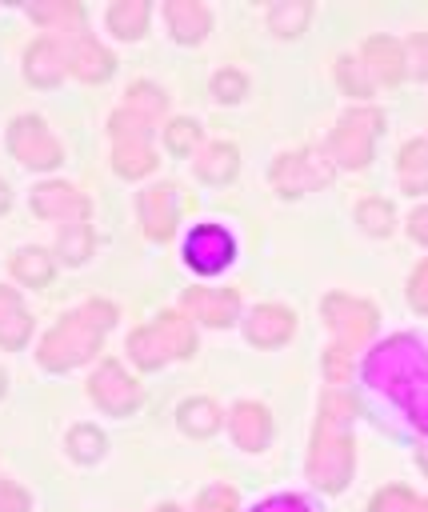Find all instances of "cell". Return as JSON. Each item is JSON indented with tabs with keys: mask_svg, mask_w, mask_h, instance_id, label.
Wrapping results in <instances>:
<instances>
[{
	"mask_svg": "<svg viewBox=\"0 0 428 512\" xmlns=\"http://www.w3.org/2000/svg\"><path fill=\"white\" fill-rule=\"evenodd\" d=\"M364 376L384 388L428 432V356L412 336H392L364 360Z\"/></svg>",
	"mask_w": 428,
	"mask_h": 512,
	"instance_id": "obj_1",
	"label": "cell"
},
{
	"mask_svg": "<svg viewBox=\"0 0 428 512\" xmlns=\"http://www.w3.org/2000/svg\"><path fill=\"white\" fill-rule=\"evenodd\" d=\"M352 416H356V400L328 388L320 400V420L308 448V476L324 492H340L352 476V436H348Z\"/></svg>",
	"mask_w": 428,
	"mask_h": 512,
	"instance_id": "obj_2",
	"label": "cell"
},
{
	"mask_svg": "<svg viewBox=\"0 0 428 512\" xmlns=\"http://www.w3.org/2000/svg\"><path fill=\"white\" fill-rule=\"evenodd\" d=\"M112 320H116V308H112V304L88 300L84 308L68 312V316L40 340L36 360H40L48 372H64V368L84 364L88 356L100 352V340H104V332L112 328Z\"/></svg>",
	"mask_w": 428,
	"mask_h": 512,
	"instance_id": "obj_3",
	"label": "cell"
},
{
	"mask_svg": "<svg viewBox=\"0 0 428 512\" xmlns=\"http://www.w3.org/2000/svg\"><path fill=\"white\" fill-rule=\"evenodd\" d=\"M128 352L140 368H160L172 356H192L196 352L192 320L180 316V312H160L148 328H136L128 336Z\"/></svg>",
	"mask_w": 428,
	"mask_h": 512,
	"instance_id": "obj_4",
	"label": "cell"
},
{
	"mask_svg": "<svg viewBox=\"0 0 428 512\" xmlns=\"http://www.w3.org/2000/svg\"><path fill=\"white\" fill-rule=\"evenodd\" d=\"M384 116L376 108H348L328 136V156L344 168H364L372 160V140L380 136Z\"/></svg>",
	"mask_w": 428,
	"mask_h": 512,
	"instance_id": "obj_5",
	"label": "cell"
},
{
	"mask_svg": "<svg viewBox=\"0 0 428 512\" xmlns=\"http://www.w3.org/2000/svg\"><path fill=\"white\" fill-rule=\"evenodd\" d=\"M324 320L336 332L340 348H348V352L364 348L372 340V332H376V308L356 300V296H344V292L324 296Z\"/></svg>",
	"mask_w": 428,
	"mask_h": 512,
	"instance_id": "obj_6",
	"label": "cell"
},
{
	"mask_svg": "<svg viewBox=\"0 0 428 512\" xmlns=\"http://www.w3.org/2000/svg\"><path fill=\"white\" fill-rule=\"evenodd\" d=\"M328 180H332V160H324V156L312 152V148L284 152V156L272 164V184H276L284 196H300V192L324 188Z\"/></svg>",
	"mask_w": 428,
	"mask_h": 512,
	"instance_id": "obj_7",
	"label": "cell"
},
{
	"mask_svg": "<svg viewBox=\"0 0 428 512\" xmlns=\"http://www.w3.org/2000/svg\"><path fill=\"white\" fill-rule=\"evenodd\" d=\"M8 148H12V156H16L20 164H28V168H56V164H60V144H56V136L44 128L40 116H20V120H12V128H8Z\"/></svg>",
	"mask_w": 428,
	"mask_h": 512,
	"instance_id": "obj_8",
	"label": "cell"
},
{
	"mask_svg": "<svg viewBox=\"0 0 428 512\" xmlns=\"http://www.w3.org/2000/svg\"><path fill=\"white\" fill-rule=\"evenodd\" d=\"M232 256H236V244H232V236H228L220 224H200V228H192L188 240H184V260H188V268H196L200 276L224 272V268L232 264Z\"/></svg>",
	"mask_w": 428,
	"mask_h": 512,
	"instance_id": "obj_9",
	"label": "cell"
},
{
	"mask_svg": "<svg viewBox=\"0 0 428 512\" xmlns=\"http://www.w3.org/2000/svg\"><path fill=\"white\" fill-rule=\"evenodd\" d=\"M88 388H92V400H96L100 408L116 412V416H128V412H136V404H140V384H136L116 360L100 364V368L92 372Z\"/></svg>",
	"mask_w": 428,
	"mask_h": 512,
	"instance_id": "obj_10",
	"label": "cell"
},
{
	"mask_svg": "<svg viewBox=\"0 0 428 512\" xmlns=\"http://www.w3.org/2000/svg\"><path fill=\"white\" fill-rule=\"evenodd\" d=\"M32 208H36V216H44V220H64V224H88V196L84 192H76L72 184H64V180H52V184H40L36 192H32Z\"/></svg>",
	"mask_w": 428,
	"mask_h": 512,
	"instance_id": "obj_11",
	"label": "cell"
},
{
	"mask_svg": "<svg viewBox=\"0 0 428 512\" xmlns=\"http://www.w3.org/2000/svg\"><path fill=\"white\" fill-rule=\"evenodd\" d=\"M64 72H68V48H64V40L40 36V40L28 44V52H24V76H28L36 88L60 84Z\"/></svg>",
	"mask_w": 428,
	"mask_h": 512,
	"instance_id": "obj_12",
	"label": "cell"
},
{
	"mask_svg": "<svg viewBox=\"0 0 428 512\" xmlns=\"http://www.w3.org/2000/svg\"><path fill=\"white\" fill-rule=\"evenodd\" d=\"M360 68L372 84H396L404 76V44H396L392 36H368L360 48Z\"/></svg>",
	"mask_w": 428,
	"mask_h": 512,
	"instance_id": "obj_13",
	"label": "cell"
},
{
	"mask_svg": "<svg viewBox=\"0 0 428 512\" xmlns=\"http://www.w3.org/2000/svg\"><path fill=\"white\" fill-rule=\"evenodd\" d=\"M236 308H240V296L232 288H188L184 292V312L212 324V328H224L236 320Z\"/></svg>",
	"mask_w": 428,
	"mask_h": 512,
	"instance_id": "obj_14",
	"label": "cell"
},
{
	"mask_svg": "<svg viewBox=\"0 0 428 512\" xmlns=\"http://www.w3.org/2000/svg\"><path fill=\"white\" fill-rule=\"evenodd\" d=\"M68 72H76L80 80H104V76H112V68H116V60H112V52L96 40V36H88V32H80V36H68Z\"/></svg>",
	"mask_w": 428,
	"mask_h": 512,
	"instance_id": "obj_15",
	"label": "cell"
},
{
	"mask_svg": "<svg viewBox=\"0 0 428 512\" xmlns=\"http://www.w3.org/2000/svg\"><path fill=\"white\" fill-rule=\"evenodd\" d=\"M136 212H140V224L152 240H168L172 228H176V196H172V184H156V188H144L140 200H136Z\"/></svg>",
	"mask_w": 428,
	"mask_h": 512,
	"instance_id": "obj_16",
	"label": "cell"
},
{
	"mask_svg": "<svg viewBox=\"0 0 428 512\" xmlns=\"http://www.w3.org/2000/svg\"><path fill=\"white\" fill-rule=\"evenodd\" d=\"M296 328V316L280 304H260L252 308V316L244 320V336L256 344V348H280Z\"/></svg>",
	"mask_w": 428,
	"mask_h": 512,
	"instance_id": "obj_17",
	"label": "cell"
},
{
	"mask_svg": "<svg viewBox=\"0 0 428 512\" xmlns=\"http://www.w3.org/2000/svg\"><path fill=\"white\" fill-rule=\"evenodd\" d=\"M228 428H232V440H236L244 452H260V448L268 444V436H272V416H268L264 404L244 400V404L232 408Z\"/></svg>",
	"mask_w": 428,
	"mask_h": 512,
	"instance_id": "obj_18",
	"label": "cell"
},
{
	"mask_svg": "<svg viewBox=\"0 0 428 512\" xmlns=\"http://www.w3.org/2000/svg\"><path fill=\"white\" fill-rule=\"evenodd\" d=\"M164 16H168V28H172V36L180 40V44H196V40H204L208 36V8L204 4H196V0H168L164 4Z\"/></svg>",
	"mask_w": 428,
	"mask_h": 512,
	"instance_id": "obj_19",
	"label": "cell"
},
{
	"mask_svg": "<svg viewBox=\"0 0 428 512\" xmlns=\"http://www.w3.org/2000/svg\"><path fill=\"white\" fill-rule=\"evenodd\" d=\"M32 336V316L12 288L0 284V348H24Z\"/></svg>",
	"mask_w": 428,
	"mask_h": 512,
	"instance_id": "obj_20",
	"label": "cell"
},
{
	"mask_svg": "<svg viewBox=\"0 0 428 512\" xmlns=\"http://www.w3.org/2000/svg\"><path fill=\"white\" fill-rule=\"evenodd\" d=\"M28 16L52 32H64V36H80L84 28V8L72 4V0H44V4H28Z\"/></svg>",
	"mask_w": 428,
	"mask_h": 512,
	"instance_id": "obj_21",
	"label": "cell"
},
{
	"mask_svg": "<svg viewBox=\"0 0 428 512\" xmlns=\"http://www.w3.org/2000/svg\"><path fill=\"white\" fill-rule=\"evenodd\" d=\"M396 176H400V188L420 196L428 192V140H408L396 156Z\"/></svg>",
	"mask_w": 428,
	"mask_h": 512,
	"instance_id": "obj_22",
	"label": "cell"
},
{
	"mask_svg": "<svg viewBox=\"0 0 428 512\" xmlns=\"http://www.w3.org/2000/svg\"><path fill=\"white\" fill-rule=\"evenodd\" d=\"M112 168L128 180H140L156 168V152L148 148V136H132V140H116L112 148Z\"/></svg>",
	"mask_w": 428,
	"mask_h": 512,
	"instance_id": "obj_23",
	"label": "cell"
},
{
	"mask_svg": "<svg viewBox=\"0 0 428 512\" xmlns=\"http://www.w3.org/2000/svg\"><path fill=\"white\" fill-rule=\"evenodd\" d=\"M236 168H240V156L232 144H208L196 160V176L208 184H228L236 176Z\"/></svg>",
	"mask_w": 428,
	"mask_h": 512,
	"instance_id": "obj_24",
	"label": "cell"
},
{
	"mask_svg": "<svg viewBox=\"0 0 428 512\" xmlns=\"http://www.w3.org/2000/svg\"><path fill=\"white\" fill-rule=\"evenodd\" d=\"M104 24L120 36V40H136L148 24V4L144 0H120V4H108L104 12Z\"/></svg>",
	"mask_w": 428,
	"mask_h": 512,
	"instance_id": "obj_25",
	"label": "cell"
},
{
	"mask_svg": "<svg viewBox=\"0 0 428 512\" xmlns=\"http://www.w3.org/2000/svg\"><path fill=\"white\" fill-rule=\"evenodd\" d=\"M12 276L20 284H32V288H44L52 280V256L44 248H20L12 256Z\"/></svg>",
	"mask_w": 428,
	"mask_h": 512,
	"instance_id": "obj_26",
	"label": "cell"
},
{
	"mask_svg": "<svg viewBox=\"0 0 428 512\" xmlns=\"http://www.w3.org/2000/svg\"><path fill=\"white\" fill-rule=\"evenodd\" d=\"M176 420H180V428H184L188 436H212V432H216V424H220V412H216V404H212V400L192 396V400H184V404H180Z\"/></svg>",
	"mask_w": 428,
	"mask_h": 512,
	"instance_id": "obj_27",
	"label": "cell"
},
{
	"mask_svg": "<svg viewBox=\"0 0 428 512\" xmlns=\"http://www.w3.org/2000/svg\"><path fill=\"white\" fill-rule=\"evenodd\" d=\"M124 108H128V112H136L144 124H152V120H160V116H164L168 100H164V92H160L156 84L136 80V84H128V104H124Z\"/></svg>",
	"mask_w": 428,
	"mask_h": 512,
	"instance_id": "obj_28",
	"label": "cell"
},
{
	"mask_svg": "<svg viewBox=\"0 0 428 512\" xmlns=\"http://www.w3.org/2000/svg\"><path fill=\"white\" fill-rule=\"evenodd\" d=\"M88 252H92V228L88 224H64V232L56 240V256L64 264H80V260H88Z\"/></svg>",
	"mask_w": 428,
	"mask_h": 512,
	"instance_id": "obj_29",
	"label": "cell"
},
{
	"mask_svg": "<svg viewBox=\"0 0 428 512\" xmlns=\"http://www.w3.org/2000/svg\"><path fill=\"white\" fill-rule=\"evenodd\" d=\"M308 4H300V0H284V4H272L268 8V28L276 32V36H296L300 28H304V20H308Z\"/></svg>",
	"mask_w": 428,
	"mask_h": 512,
	"instance_id": "obj_30",
	"label": "cell"
},
{
	"mask_svg": "<svg viewBox=\"0 0 428 512\" xmlns=\"http://www.w3.org/2000/svg\"><path fill=\"white\" fill-rule=\"evenodd\" d=\"M356 220L364 224V232H372V236H388V232H392V224H396V212H392V204H388V200L368 196V200H360Z\"/></svg>",
	"mask_w": 428,
	"mask_h": 512,
	"instance_id": "obj_31",
	"label": "cell"
},
{
	"mask_svg": "<svg viewBox=\"0 0 428 512\" xmlns=\"http://www.w3.org/2000/svg\"><path fill=\"white\" fill-rule=\"evenodd\" d=\"M68 452L76 456V460H100L104 456V432L100 428H92V424H76L72 432H68Z\"/></svg>",
	"mask_w": 428,
	"mask_h": 512,
	"instance_id": "obj_32",
	"label": "cell"
},
{
	"mask_svg": "<svg viewBox=\"0 0 428 512\" xmlns=\"http://www.w3.org/2000/svg\"><path fill=\"white\" fill-rule=\"evenodd\" d=\"M164 144H168V152L172 156H188L196 144H200V124L196 120H172L168 128H164Z\"/></svg>",
	"mask_w": 428,
	"mask_h": 512,
	"instance_id": "obj_33",
	"label": "cell"
},
{
	"mask_svg": "<svg viewBox=\"0 0 428 512\" xmlns=\"http://www.w3.org/2000/svg\"><path fill=\"white\" fill-rule=\"evenodd\" d=\"M372 512H416V492L408 484H388L372 496Z\"/></svg>",
	"mask_w": 428,
	"mask_h": 512,
	"instance_id": "obj_34",
	"label": "cell"
},
{
	"mask_svg": "<svg viewBox=\"0 0 428 512\" xmlns=\"http://www.w3.org/2000/svg\"><path fill=\"white\" fill-rule=\"evenodd\" d=\"M336 76H340V84H344V92L348 96H372V80H368V72L360 68V60H352V56H340L336 60Z\"/></svg>",
	"mask_w": 428,
	"mask_h": 512,
	"instance_id": "obj_35",
	"label": "cell"
},
{
	"mask_svg": "<svg viewBox=\"0 0 428 512\" xmlns=\"http://www.w3.org/2000/svg\"><path fill=\"white\" fill-rule=\"evenodd\" d=\"M404 72L416 76V80H428V36L424 32L408 36V44H404Z\"/></svg>",
	"mask_w": 428,
	"mask_h": 512,
	"instance_id": "obj_36",
	"label": "cell"
},
{
	"mask_svg": "<svg viewBox=\"0 0 428 512\" xmlns=\"http://www.w3.org/2000/svg\"><path fill=\"white\" fill-rule=\"evenodd\" d=\"M244 88H248V80H244V72H236V68H220V72L212 76V92H216V100H224V104L240 100Z\"/></svg>",
	"mask_w": 428,
	"mask_h": 512,
	"instance_id": "obj_37",
	"label": "cell"
},
{
	"mask_svg": "<svg viewBox=\"0 0 428 512\" xmlns=\"http://www.w3.org/2000/svg\"><path fill=\"white\" fill-rule=\"evenodd\" d=\"M196 512H236V492L228 484H212V488L200 492Z\"/></svg>",
	"mask_w": 428,
	"mask_h": 512,
	"instance_id": "obj_38",
	"label": "cell"
},
{
	"mask_svg": "<svg viewBox=\"0 0 428 512\" xmlns=\"http://www.w3.org/2000/svg\"><path fill=\"white\" fill-rule=\"evenodd\" d=\"M324 372H328V380L332 384H344L348 380V372H352V352L348 348H328V356H324Z\"/></svg>",
	"mask_w": 428,
	"mask_h": 512,
	"instance_id": "obj_39",
	"label": "cell"
},
{
	"mask_svg": "<svg viewBox=\"0 0 428 512\" xmlns=\"http://www.w3.org/2000/svg\"><path fill=\"white\" fill-rule=\"evenodd\" d=\"M408 300H412L416 312H428V260L412 272V280H408Z\"/></svg>",
	"mask_w": 428,
	"mask_h": 512,
	"instance_id": "obj_40",
	"label": "cell"
},
{
	"mask_svg": "<svg viewBox=\"0 0 428 512\" xmlns=\"http://www.w3.org/2000/svg\"><path fill=\"white\" fill-rule=\"evenodd\" d=\"M0 512H28V492L12 480L0 484Z\"/></svg>",
	"mask_w": 428,
	"mask_h": 512,
	"instance_id": "obj_41",
	"label": "cell"
},
{
	"mask_svg": "<svg viewBox=\"0 0 428 512\" xmlns=\"http://www.w3.org/2000/svg\"><path fill=\"white\" fill-rule=\"evenodd\" d=\"M252 512H308V504L300 496H272V500H260Z\"/></svg>",
	"mask_w": 428,
	"mask_h": 512,
	"instance_id": "obj_42",
	"label": "cell"
},
{
	"mask_svg": "<svg viewBox=\"0 0 428 512\" xmlns=\"http://www.w3.org/2000/svg\"><path fill=\"white\" fill-rule=\"evenodd\" d=\"M408 232H412L420 244H428V208H416V212L408 216Z\"/></svg>",
	"mask_w": 428,
	"mask_h": 512,
	"instance_id": "obj_43",
	"label": "cell"
},
{
	"mask_svg": "<svg viewBox=\"0 0 428 512\" xmlns=\"http://www.w3.org/2000/svg\"><path fill=\"white\" fill-rule=\"evenodd\" d=\"M8 200H12V196H8V184L0 180V212H8Z\"/></svg>",
	"mask_w": 428,
	"mask_h": 512,
	"instance_id": "obj_44",
	"label": "cell"
},
{
	"mask_svg": "<svg viewBox=\"0 0 428 512\" xmlns=\"http://www.w3.org/2000/svg\"><path fill=\"white\" fill-rule=\"evenodd\" d=\"M156 512H180V508H176V504H160Z\"/></svg>",
	"mask_w": 428,
	"mask_h": 512,
	"instance_id": "obj_45",
	"label": "cell"
},
{
	"mask_svg": "<svg viewBox=\"0 0 428 512\" xmlns=\"http://www.w3.org/2000/svg\"><path fill=\"white\" fill-rule=\"evenodd\" d=\"M416 512H428V500H416Z\"/></svg>",
	"mask_w": 428,
	"mask_h": 512,
	"instance_id": "obj_46",
	"label": "cell"
},
{
	"mask_svg": "<svg viewBox=\"0 0 428 512\" xmlns=\"http://www.w3.org/2000/svg\"><path fill=\"white\" fill-rule=\"evenodd\" d=\"M420 464H424V468H428V448H424V452H420Z\"/></svg>",
	"mask_w": 428,
	"mask_h": 512,
	"instance_id": "obj_47",
	"label": "cell"
},
{
	"mask_svg": "<svg viewBox=\"0 0 428 512\" xmlns=\"http://www.w3.org/2000/svg\"><path fill=\"white\" fill-rule=\"evenodd\" d=\"M0 396H4V372H0Z\"/></svg>",
	"mask_w": 428,
	"mask_h": 512,
	"instance_id": "obj_48",
	"label": "cell"
}]
</instances>
